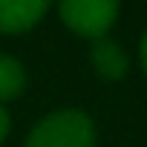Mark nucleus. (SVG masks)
<instances>
[{
  "label": "nucleus",
  "mask_w": 147,
  "mask_h": 147,
  "mask_svg": "<svg viewBox=\"0 0 147 147\" xmlns=\"http://www.w3.org/2000/svg\"><path fill=\"white\" fill-rule=\"evenodd\" d=\"M23 147H95L92 118L75 107L52 110L29 130Z\"/></svg>",
  "instance_id": "nucleus-1"
},
{
  "label": "nucleus",
  "mask_w": 147,
  "mask_h": 147,
  "mask_svg": "<svg viewBox=\"0 0 147 147\" xmlns=\"http://www.w3.org/2000/svg\"><path fill=\"white\" fill-rule=\"evenodd\" d=\"M61 20L81 38L98 40L107 38L110 26L118 18V3L115 0H63L58 3Z\"/></svg>",
  "instance_id": "nucleus-2"
},
{
  "label": "nucleus",
  "mask_w": 147,
  "mask_h": 147,
  "mask_svg": "<svg viewBox=\"0 0 147 147\" xmlns=\"http://www.w3.org/2000/svg\"><path fill=\"white\" fill-rule=\"evenodd\" d=\"M43 0H0V32L3 35H20L40 23L46 15Z\"/></svg>",
  "instance_id": "nucleus-3"
},
{
  "label": "nucleus",
  "mask_w": 147,
  "mask_h": 147,
  "mask_svg": "<svg viewBox=\"0 0 147 147\" xmlns=\"http://www.w3.org/2000/svg\"><path fill=\"white\" fill-rule=\"evenodd\" d=\"M90 63H92V69L98 72V75L107 78V81L124 78L127 69H130V58H127L124 46L118 40H113V38L92 40V46H90Z\"/></svg>",
  "instance_id": "nucleus-4"
},
{
  "label": "nucleus",
  "mask_w": 147,
  "mask_h": 147,
  "mask_svg": "<svg viewBox=\"0 0 147 147\" xmlns=\"http://www.w3.org/2000/svg\"><path fill=\"white\" fill-rule=\"evenodd\" d=\"M26 87V69L18 58L12 55H0V107L3 101H12L23 92Z\"/></svg>",
  "instance_id": "nucleus-5"
},
{
  "label": "nucleus",
  "mask_w": 147,
  "mask_h": 147,
  "mask_svg": "<svg viewBox=\"0 0 147 147\" xmlns=\"http://www.w3.org/2000/svg\"><path fill=\"white\" fill-rule=\"evenodd\" d=\"M9 130H12V118H9V113L0 107V144L6 141V136H9Z\"/></svg>",
  "instance_id": "nucleus-6"
},
{
  "label": "nucleus",
  "mask_w": 147,
  "mask_h": 147,
  "mask_svg": "<svg viewBox=\"0 0 147 147\" xmlns=\"http://www.w3.org/2000/svg\"><path fill=\"white\" fill-rule=\"evenodd\" d=\"M138 58H141V69L147 72V32L141 35V43H138Z\"/></svg>",
  "instance_id": "nucleus-7"
}]
</instances>
